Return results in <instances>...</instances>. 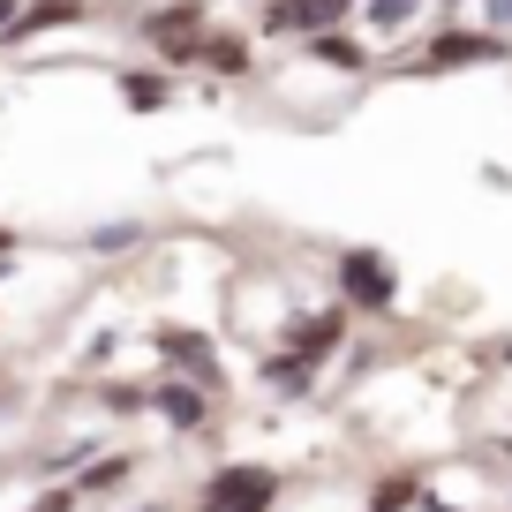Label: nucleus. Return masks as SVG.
Here are the masks:
<instances>
[{"label":"nucleus","mask_w":512,"mask_h":512,"mask_svg":"<svg viewBox=\"0 0 512 512\" xmlns=\"http://www.w3.org/2000/svg\"><path fill=\"white\" fill-rule=\"evenodd\" d=\"M287 475L272 460H219L204 482H196V505L189 512H272Z\"/></svg>","instance_id":"f257e3e1"},{"label":"nucleus","mask_w":512,"mask_h":512,"mask_svg":"<svg viewBox=\"0 0 512 512\" xmlns=\"http://www.w3.org/2000/svg\"><path fill=\"white\" fill-rule=\"evenodd\" d=\"M339 302L347 309H392L400 302V272H392V256L384 249H347L339 256Z\"/></svg>","instance_id":"f03ea898"},{"label":"nucleus","mask_w":512,"mask_h":512,"mask_svg":"<svg viewBox=\"0 0 512 512\" xmlns=\"http://www.w3.org/2000/svg\"><path fill=\"white\" fill-rule=\"evenodd\" d=\"M490 61H512V38H497V31H437L430 46L415 53V76H452V68H490Z\"/></svg>","instance_id":"7ed1b4c3"},{"label":"nucleus","mask_w":512,"mask_h":512,"mask_svg":"<svg viewBox=\"0 0 512 512\" xmlns=\"http://www.w3.org/2000/svg\"><path fill=\"white\" fill-rule=\"evenodd\" d=\"M287 354L294 362H309V369H324L339 347H347V302H332V309H302V317H287Z\"/></svg>","instance_id":"20e7f679"},{"label":"nucleus","mask_w":512,"mask_h":512,"mask_svg":"<svg viewBox=\"0 0 512 512\" xmlns=\"http://www.w3.org/2000/svg\"><path fill=\"white\" fill-rule=\"evenodd\" d=\"M354 0H264V38H309V31H332L347 23Z\"/></svg>","instance_id":"39448f33"},{"label":"nucleus","mask_w":512,"mask_h":512,"mask_svg":"<svg viewBox=\"0 0 512 512\" xmlns=\"http://www.w3.org/2000/svg\"><path fill=\"white\" fill-rule=\"evenodd\" d=\"M159 354L174 362V377H196L204 392H219V347H211V332H189V324H159Z\"/></svg>","instance_id":"423d86ee"},{"label":"nucleus","mask_w":512,"mask_h":512,"mask_svg":"<svg viewBox=\"0 0 512 512\" xmlns=\"http://www.w3.org/2000/svg\"><path fill=\"white\" fill-rule=\"evenodd\" d=\"M151 407H159V415H166V430H181V437L211 422V392H204L196 377H166L159 392H151Z\"/></svg>","instance_id":"0eeeda50"},{"label":"nucleus","mask_w":512,"mask_h":512,"mask_svg":"<svg viewBox=\"0 0 512 512\" xmlns=\"http://www.w3.org/2000/svg\"><path fill=\"white\" fill-rule=\"evenodd\" d=\"M294 46H302L309 61L339 68V76H362V68H369V46H362L354 31H339V23H332V31H309V38H294Z\"/></svg>","instance_id":"6e6552de"},{"label":"nucleus","mask_w":512,"mask_h":512,"mask_svg":"<svg viewBox=\"0 0 512 512\" xmlns=\"http://www.w3.org/2000/svg\"><path fill=\"white\" fill-rule=\"evenodd\" d=\"M121 106L128 113H166L174 106V68H121Z\"/></svg>","instance_id":"1a4fd4ad"},{"label":"nucleus","mask_w":512,"mask_h":512,"mask_svg":"<svg viewBox=\"0 0 512 512\" xmlns=\"http://www.w3.org/2000/svg\"><path fill=\"white\" fill-rule=\"evenodd\" d=\"M196 68H211V76H249V68H256V46H249L241 31H204Z\"/></svg>","instance_id":"9d476101"},{"label":"nucleus","mask_w":512,"mask_h":512,"mask_svg":"<svg viewBox=\"0 0 512 512\" xmlns=\"http://www.w3.org/2000/svg\"><path fill=\"white\" fill-rule=\"evenodd\" d=\"M128 475H136V452H98V460L76 467L68 482H76V497H106V490H121Z\"/></svg>","instance_id":"9b49d317"},{"label":"nucleus","mask_w":512,"mask_h":512,"mask_svg":"<svg viewBox=\"0 0 512 512\" xmlns=\"http://www.w3.org/2000/svg\"><path fill=\"white\" fill-rule=\"evenodd\" d=\"M61 23H83V0H38V8H23V16L8 23V46H23V38H38V31H61Z\"/></svg>","instance_id":"f8f14e48"},{"label":"nucleus","mask_w":512,"mask_h":512,"mask_svg":"<svg viewBox=\"0 0 512 512\" xmlns=\"http://www.w3.org/2000/svg\"><path fill=\"white\" fill-rule=\"evenodd\" d=\"M144 38L151 46H166V38H204V0H174V8L144 16Z\"/></svg>","instance_id":"ddd939ff"},{"label":"nucleus","mask_w":512,"mask_h":512,"mask_svg":"<svg viewBox=\"0 0 512 512\" xmlns=\"http://www.w3.org/2000/svg\"><path fill=\"white\" fill-rule=\"evenodd\" d=\"M422 505V475L415 467H392V475L369 490V512H415Z\"/></svg>","instance_id":"4468645a"},{"label":"nucleus","mask_w":512,"mask_h":512,"mask_svg":"<svg viewBox=\"0 0 512 512\" xmlns=\"http://www.w3.org/2000/svg\"><path fill=\"white\" fill-rule=\"evenodd\" d=\"M415 16H422V0H362V23H369V38H392V31H407Z\"/></svg>","instance_id":"2eb2a0df"},{"label":"nucleus","mask_w":512,"mask_h":512,"mask_svg":"<svg viewBox=\"0 0 512 512\" xmlns=\"http://www.w3.org/2000/svg\"><path fill=\"white\" fill-rule=\"evenodd\" d=\"M264 377H272L279 392H294V400H302V392H317V369H309V362H294L287 347H279V354H264Z\"/></svg>","instance_id":"dca6fc26"},{"label":"nucleus","mask_w":512,"mask_h":512,"mask_svg":"<svg viewBox=\"0 0 512 512\" xmlns=\"http://www.w3.org/2000/svg\"><path fill=\"white\" fill-rule=\"evenodd\" d=\"M83 249H91V256H121V249H144V226H136V219L91 226V234H83Z\"/></svg>","instance_id":"f3484780"},{"label":"nucleus","mask_w":512,"mask_h":512,"mask_svg":"<svg viewBox=\"0 0 512 512\" xmlns=\"http://www.w3.org/2000/svg\"><path fill=\"white\" fill-rule=\"evenodd\" d=\"M144 407H151L144 384H106V415H144Z\"/></svg>","instance_id":"a211bd4d"},{"label":"nucleus","mask_w":512,"mask_h":512,"mask_svg":"<svg viewBox=\"0 0 512 512\" xmlns=\"http://www.w3.org/2000/svg\"><path fill=\"white\" fill-rule=\"evenodd\" d=\"M76 505H83V497H76V482H53V490H46V497H38V505H31V512H76Z\"/></svg>","instance_id":"6ab92c4d"},{"label":"nucleus","mask_w":512,"mask_h":512,"mask_svg":"<svg viewBox=\"0 0 512 512\" xmlns=\"http://www.w3.org/2000/svg\"><path fill=\"white\" fill-rule=\"evenodd\" d=\"M482 8H490V31H505V23H512V0H482Z\"/></svg>","instance_id":"aec40b11"},{"label":"nucleus","mask_w":512,"mask_h":512,"mask_svg":"<svg viewBox=\"0 0 512 512\" xmlns=\"http://www.w3.org/2000/svg\"><path fill=\"white\" fill-rule=\"evenodd\" d=\"M23 16V0H0V38H8V23Z\"/></svg>","instance_id":"412c9836"},{"label":"nucleus","mask_w":512,"mask_h":512,"mask_svg":"<svg viewBox=\"0 0 512 512\" xmlns=\"http://www.w3.org/2000/svg\"><path fill=\"white\" fill-rule=\"evenodd\" d=\"M0 256H16V226H0Z\"/></svg>","instance_id":"4be33fe9"},{"label":"nucleus","mask_w":512,"mask_h":512,"mask_svg":"<svg viewBox=\"0 0 512 512\" xmlns=\"http://www.w3.org/2000/svg\"><path fill=\"white\" fill-rule=\"evenodd\" d=\"M497 362H505V369H512V339H505V347H497Z\"/></svg>","instance_id":"5701e85b"},{"label":"nucleus","mask_w":512,"mask_h":512,"mask_svg":"<svg viewBox=\"0 0 512 512\" xmlns=\"http://www.w3.org/2000/svg\"><path fill=\"white\" fill-rule=\"evenodd\" d=\"M144 512H166V505H144Z\"/></svg>","instance_id":"b1692460"}]
</instances>
